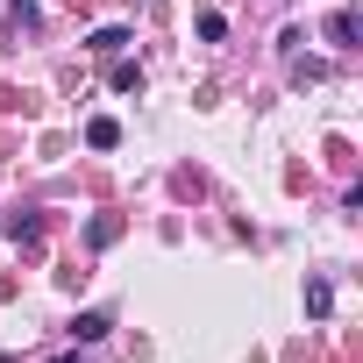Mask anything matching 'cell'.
Masks as SVG:
<instances>
[{"label":"cell","mask_w":363,"mask_h":363,"mask_svg":"<svg viewBox=\"0 0 363 363\" xmlns=\"http://www.w3.org/2000/svg\"><path fill=\"white\" fill-rule=\"evenodd\" d=\"M86 143H93V150H114V143H121V128L100 114V121H86Z\"/></svg>","instance_id":"6da1fadb"},{"label":"cell","mask_w":363,"mask_h":363,"mask_svg":"<svg viewBox=\"0 0 363 363\" xmlns=\"http://www.w3.org/2000/svg\"><path fill=\"white\" fill-rule=\"evenodd\" d=\"M100 335H107V313H79L72 320V342H100Z\"/></svg>","instance_id":"7a4b0ae2"},{"label":"cell","mask_w":363,"mask_h":363,"mask_svg":"<svg viewBox=\"0 0 363 363\" xmlns=\"http://www.w3.org/2000/svg\"><path fill=\"white\" fill-rule=\"evenodd\" d=\"M328 36H335V43H342V50H349V43H356V8H342V15H335V22H328Z\"/></svg>","instance_id":"3957f363"},{"label":"cell","mask_w":363,"mask_h":363,"mask_svg":"<svg viewBox=\"0 0 363 363\" xmlns=\"http://www.w3.org/2000/svg\"><path fill=\"white\" fill-rule=\"evenodd\" d=\"M121 43H128V29H93V50H100V57H114Z\"/></svg>","instance_id":"277c9868"},{"label":"cell","mask_w":363,"mask_h":363,"mask_svg":"<svg viewBox=\"0 0 363 363\" xmlns=\"http://www.w3.org/2000/svg\"><path fill=\"white\" fill-rule=\"evenodd\" d=\"M200 36H207V43H221V36H228V15H214V8H207V15H200Z\"/></svg>","instance_id":"5b68a950"},{"label":"cell","mask_w":363,"mask_h":363,"mask_svg":"<svg viewBox=\"0 0 363 363\" xmlns=\"http://www.w3.org/2000/svg\"><path fill=\"white\" fill-rule=\"evenodd\" d=\"M328 306H335V292H328V285L313 278V285H306V313H328Z\"/></svg>","instance_id":"8992f818"},{"label":"cell","mask_w":363,"mask_h":363,"mask_svg":"<svg viewBox=\"0 0 363 363\" xmlns=\"http://www.w3.org/2000/svg\"><path fill=\"white\" fill-rule=\"evenodd\" d=\"M57 363H72V356H57Z\"/></svg>","instance_id":"52a82bcc"}]
</instances>
